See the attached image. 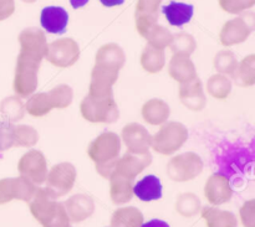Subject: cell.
<instances>
[{"instance_id": "cell-1", "label": "cell", "mask_w": 255, "mask_h": 227, "mask_svg": "<svg viewBox=\"0 0 255 227\" xmlns=\"http://www.w3.org/2000/svg\"><path fill=\"white\" fill-rule=\"evenodd\" d=\"M188 129L181 122H166L159 131L152 136L151 148L163 155H171L188 141Z\"/></svg>"}, {"instance_id": "cell-2", "label": "cell", "mask_w": 255, "mask_h": 227, "mask_svg": "<svg viewBox=\"0 0 255 227\" xmlns=\"http://www.w3.org/2000/svg\"><path fill=\"white\" fill-rule=\"evenodd\" d=\"M81 114L91 123H114L120 118V109L115 98H95L87 94L81 102Z\"/></svg>"}, {"instance_id": "cell-3", "label": "cell", "mask_w": 255, "mask_h": 227, "mask_svg": "<svg viewBox=\"0 0 255 227\" xmlns=\"http://www.w3.org/2000/svg\"><path fill=\"white\" fill-rule=\"evenodd\" d=\"M41 62L36 60L29 59L19 54L15 69L14 78V91L20 98H26L32 93H35L37 88V75Z\"/></svg>"}, {"instance_id": "cell-4", "label": "cell", "mask_w": 255, "mask_h": 227, "mask_svg": "<svg viewBox=\"0 0 255 227\" xmlns=\"http://www.w3.org/2000/svg\"><path fill=\"white\" fill-rule=\"evenodd\" d=\"M203 160L193 151L173 156L167 165V175L176 183H183L196 179L203 171Z\"/></svg>"}, {"instance_id": "cell-5", "label": "cell", "mask_w": 255, "mask_h": 227, "mask_svg": "<svg viewBox=\"0 0 255 227\" xmlns=\"http://www.w3.org/2000/svg\"><path fill=\"white\" fill-rule=\"evenodd\" d=\"M255 29V14L244 11L239 16L224 24L221 31V42L224 46H233L248 40Z\"/></svg>"}, {"instance_id": "cell-6", "label": "cell", "mask_w": 255, "mask_h": 227, "mask_svg": "<svg viewBox=\"0 0 255 227\" xmlns=\"http://www.w3.org/2000/svg\"><path fill=\"white\" fill-rule=\"evenodd\" d=\"M121 153V138L114 132H104L97 138H95L89 146L90 158L95 164L106 163V161L117 159Z\"/></svg>"}, {"instance_id": "cell-7", "label": "cell", "mask_w": 255, "mask_h": 227, "mask_svg": "<svg viewBox=\"0 0 255 227\" xmlns=\"http://www.w3.org/2000/svg\"><path fill=\"white\" fill-rule=\"evenodd\" d=\"M80 57V46L74 39L64 37L52 41L47 46L45 59L56 67H71L77 62Z\"/></svg>"}, {"instance_id": "cell-8", "label": "cell", "mask_w": 255, "mask_h": 227, "mask_svg": "<svg viewBox=\"0 0 255 227\" xmlns=\"http://www.w3.org/2000/svg\"><path fill=\"white\" fill-rule=\"evenodd\" d=\"M77 171L71 163H59L47 173L46 186L56 198L66 195L76 183Z\"/></svg>"}, {"instance_id": "cell-9", "label": "cell", "mask_w": 255, "mask_h": 227, "mask_svg": "<svg viewBox=\"0 0 255 227\" xmlns=\"http://www.w3.org/2000/svg\"><path fill=\"white\" fill-rule=\"evenodd\" d=\"M17 169H19L20 176L27 179L36 186L45 184L47 173H49L46 158L41 151H36V149L27 151L21 156Z\"/></svg>"}, {"instance_id": "cell-10", "label": "cell", "mask_w": 255, "mask_h": 227, "mask_svg": "<svg viewBox=\"0 0 255 227\" xmlns=\"http://www.w3.org/2000/svg\"><path fill=\"white\" fill-rule=\"evenodd\" d=\"M119 70L104 65H95L91 72L89 94L95 98H112L114 84L119 79Z\"/></svg>"}, {"instance_id": "cell-11", "label": "cell", "mask_w": 255, "mask_h": 227, "mask_svg": "<svg viewBox=\"0 0 255 227\" xmlns=\"http://www.w3.org/2000/svg\"><path fill=\"white\" fill-rule=\"evenodd\" d=\"M20 55L41 62L47 52L46 35L39 27H26L19 35Z\"/></svg>"}, {"instance_id": "cell-12", "label": "cell", "mask_w": 255, "mask_h": 227, "mask_svg": "<svg viewBox=\"0 0 255 227\" xmlns=\"http://www.w3.org/2000/svg\"><path fill=\"white\" fill-rule=\"evenodd\" d=\"M151 163L152 154L149 151H144V153L127 151L125 155L119 158L115 174H120V175L134 180L144 169L148 168Z\"/></svg>"}, {"instance_id": "cell-13", "label": "cell", "mask_w": 255, "mask_h": 227, "mask_svg": "<svg viewBox=\"0 0 255 227\" xmlns=\"http://www.w3.org/2000/svg\"><path fill=\"white\" fill-rule=\"evenodd\" d=\"M204 195L213 206H219L228 203L233 196L231 181L223 174H212L204 186Z\"/></svg>"}, {"instance_id": "cell-14", "label": "cell", "mask_w": 255, "mask_h": 227, "mask_svg": "<svg viewBox=\"0 0 255 227\" xmlns=\"http://www.w3.org/2000/svg\"><path fill=\"white\" fill-rule=\"evenodd\" d=\"M121 139L127 147V151L132 153H144L151 148L152 136L146 127L138 123H129L124 127Z\"/></svg>"}, {"instance_id": "cell-15", "label": "cell", "mask_w": 255, "mask_h": 227, "mask_svg": "<svg viewBox=\"0 0 255 227\" xmlns=\"http://www.w3.org/2000/svg\"><path fill=\"white\" fill-rule=\"evenodd\" d=\"M32 216L44 225L54 215L57 206V198L46 188H37L36 193L29 203Z\"/></svg>"}, {"instance_id": "cell-16", "label": "cell", "mask_w": 255, "mask_h": 227, "mask_svg": "<svg viewBox=\"0 0 255 227\" xmlns=\"http://www.w3.org/2000/svg\"><path fill=\"white\" fill-rule=\"evenodd\" d=\"M64 204L65 211L71 223H82L91 218L95 213V201L86 194H76L67 199Z\"/></svg>"}, {"instance_id": "cell-17", "label": "cell", "mask_w": 255, "mask_h": 227, "mask_svg": "<svg viewBox=\"0 0 255 227\" xmlns=\"http://www.w3.org/2000/svg\"><path fill=\"white\" fill-rule=\"evenodd\" d=\"M179 99L191 111H202L207 104V97L204 93L203 83L198 77L181 83L179 86Z\"/></svg>"}, {"instance_id": "cell-18", "label": "cell", "mask_w": 255, "mask_h": 227, "mask_svg": "<svg viewBox=\"0 0 255 227\" xmlns=\"http://www.w3.org/2000/svg\"><path fill=\"white\" fill-rule=\"evenodd\" d=\"M42 29L50 34H64L69 24V14L61 6H46L40 16Z\"/></svg>"}, {"instance_id": "cell-19", "label": "cell", "mask_w": 255, "mask_h": 227, "mask_svg": "<svg viewBox=\"0 0 255 227\" xmlns=\"http://www.w3.org/2000/svg\"><path fill=\"white\" fill-rule=\"evenodd\" d=\"M134 180L122 176L120 174H114L110 179V195L112 203L116 205H124L129 203L133 198Z\"/></svg>"}, {"instance_id": "cell-20", "label": "cell", "mask_w": 255, "mask_h": 227, "mask_svg": "<svg viewBox=\"0 0 255 227\" xmlns=\"http://www.w3.org/2000/svg\"><path fill=\"white\" fill-rule=\"evenodd\" d=\"M169 76L179 83H186L197 77V69L191 57L173 55L168 66Z\"/></svg>"}, {"instance_id": "cell-21", "label": "cell", "mask_w": 255, "mask_h": 227, "mask_svg": "<svg viewBox=\"0 0 255 227\" xmlns=\"http://www.w3.org/2000/svg\"><path fill=\"white\" fill-rule=\"evenodd\" d=\"M171 114V108L167 102L159 98H152L142 107V118L151 126H162Z\"/></svg>"}, {"instance_id": "cell-22", "label": "cell", "mask_w": 255, "mask_h": 227, "mask_svg": "<svg viewBox=\"0 0 255 227\" xmlns=\"http://www.w3.org/2000/svg\"><path fill=\"white\" fill-rule=\"evenodd\" d=\"M96 64L112 67L120 71L126 64V54L120 45L114 44V42L106 44L100 47L97 51Z\"/></svg>"}, {"instance_id": "cell-23", "label": "cell", "mask_w": 255, "mask_h": 227, "mask_svg": "<svg viewBox=\"0 0 255 227\" xmlns=\"http://www.w3.org/2000/svg\"><path fill=\"white\" fill-rule=\"evenodd\" d=\"M133 195L141 201H154L162 198V184L157 176L147 175L133 185Z\"/></svg>"}, {"instance_id": "cell-24", "label": "cell", "mask_w": 255, "mask_h": 227, "mask_svg": "<svg viewBox=\"0 0 255 227\" xmlns=\"http://www.w3.org/2000/svg\"><path fill=\"white\" fill-rule=\"evenodd\" d=\"M167 21L172 26L181 27L191 21L194 12V6L191 4H184V2L171 1L168 5L163 6L162 9Z\"/></svg>"}, {"instance_id": "cell-25", "label": "cell", "mask_w": 255, "mask_h": 227, "mask_svg": "<svg viewBox=\"0 0 255 227\" xmlns=\"http://www.w3.org/2000/svg\"><path fill=\"white\" fill-rule=\"evenodd\" d=\"M201 213L208 227H238L237 216L231 211L221 210L214 206H206L201 209Z\"/></svg>"}, {"instance_id": "cell-26", "label": "cell", "mask_w": 255, "mask_h": 227, "mask_svg": "<svg viewBox=\"0 0 255 227\" xmlns=\"http://www.w3.org/2000/svg\"><path fill=\"white\" fill-rule=\"evenodd\" d=\"M143 223L142 213L133 206L117 209L111 216V227H141Z\"/></svg>"}, {"instance_id": "cell-27", "label": "cell", "mask_w": 255, "mask_h": 227, "mask_svg": "<svg viewBox=\"0 0 255 227\" xmlns=\"http://www.w3.org/2000/svg\"><path fill=\"white\" fill-rule=\"evenodd\" d=\"M236 84L241 87H251L255 83V56L249 55L238 62L236 71L231 75Z\"/></svg>"}, {"instance_id": "cell-28", "label": "cell", "mask_w": 255, "mask_h": 227, "mask_svg": "<svg viewBox=\"0 0 255 227\" xmlns=\"http://www.w3.org/2000/svg\"><path fill=\"white\" fill-rule=\"evenodd\" d=\"M141 65L144 71L149 74H157L161 71L166 65V55L164 50L156 49L147 45L141 55Z\"/></svg>"}, {"instance_id": "cell-29", "label": "cell", "mask_w": 255, "mask_h": 227, "mask_svg": "<svg viewBox=\"0 0 255 227\" xmlns=\"http://www.w3.org/2000/svg\"><path fill=\"white\" fill-rule=\"evenodd\" d=\"M232 79L224 75H213L207 82V91L212 97L218 99H224L232 92Z\"/></svg>"}, {"instance_id": "cell-30", "label": "cell", "mask_w": 255, "mask_h": 227, "mask_svg": "<svg viewBox=\"0 0 255 227\" xmlns=\"http://www.w3.org/2000/svg\"><path fill=\"white\" fill-rule=\"evenodd\" d=\"M201 200L193 193H184L178 196L176 201V210L184 218H192L201 213Z\"/></svg>"}, {"instance_id": "cell-31", "label": "cell", "mask_w": 255, "mask_h": 227, "mask_svg": "<svg viewBox=\"0 0 255 227\" xmlns=\"http://www.w3.org/2000/svg\"><path fill=\"white\" fill-rule=\"evenodd\" d=\"M52 108L51 102H50L47 93H32L29 97L25 104V111L32 117H42L46 116Z\"/></svg>"}, {"instance_id": "cell-32", "label": "cell", "mask_w": 255, "mask_h": 227, "mask_svg": "<svg viewBox=\"0 0 255 227\" xmlns=\"http://www.w3.org/2000/svg\"><path fill=\"white\" fill-rule=\"evenodd\" d=\"M172 52L174 55H182V56L189 57L197 49V41L191 34L187 32H179V34L173 35L171 45Z\"/></svg>"}, {"instance_id": "cell-33", "label": "cell", "mask_w": 255, "mask_h": 227, "mask_svg": "<svg viewBox=\"0 0 255 227\" xmlns=\"http://www.w3.org/2000/svg\"><path fill=\"white\" fill-rule=\"evenodd\" d=\"M52 108L64 109L67 108L72 103L74 99V91L69 84H59L51 91L47 92Z\"/></svg>"}, {"instance_id": "cell-34", "label": "cell", "mask_w": 255, "mask_h": 227, "mask_svg": "<svg viewBox=\"0 0 255 227\" xmlns=\"http://www.w3.org/2000/svg\"><path fill=\"white\" fill-rule=\"evenodd\" d=\"M238 66V60L234 52L229 50L219 51L214 57V69L219 75H232Z\"/></svg>"}, {"instance_id": "cell-35", "label": "cell", "mask_w": 255, "mask_h": 227, "mask_svg": "<svg viewBox=\"0 0 255 227\" xmlns=\"http://www.w3.org/2000/svg\"><path fill=\"white\" fill-rule=\"evenodd\" d=\"M39 142V133L31 126H17L14 129V146L30 148Z\"/></svg>"}, {"instance_id": "cell-36", "label": "cell", "mask_w": 255, "mask_h": 227, "mask_svg": "<svg viewBox=\"0 0 255 227\" xmlns=\"http://www.w3.org/2000/svg\"><path fill=\"white\" fill-rule=\"evenodd\" d=\"M172 39H173V34L168 29H166V27L161 26L158 24L146 36V40L149 46L156 47V49L159 50H164L166 47H169Z\"/></svg>"}, {"instance_id": "cell-37", "label": "cell", "mask_w": 255, "mask_h": 227, "mask_svg": "<svg viewBox=\"0 0 255 227\" xmlns=\"http://www.w3.org/2000/svg\"><path fill=\"white\" fill-rule=\"evenodd\" d=\"M37 188L39 186H36L22 176L12 179V195H14V199H17V200L30 203L32 196L36 193Z\"/></svg>"}, {"instance_id": "cell-38", "label": "cell", "mask_w": 255, "mask_h": 227, "mask_svg": "<svg viewBox=\"0 0 255 227\" xmlns=\"http://www.w3.org/2000/svg\"><path fill=\"white\" fill-rule=\"evenodd\" d=\"M1 112L7 122L11 123V122L20 121L26 111H25V104L22 103L21 99L17 97H9L2 102Z\"/></svg>"}, {"instance_id": "cell-39", "label": "cell", "mask_w": 255, "mask_h": 227, "mask_svg": "<svg viewBox=\"0 0 255 227\" xmlns=\"http://www.w3.org/2000/svg\"><path fill=\"white\" fill-rule=\"evenodd\" d=\"M134 17H136L137 31L142 37L146 39L148 32L158 24L159 12H157V14H139V12H136Z\"/></svg>"}, {"instance_id": "cell-40", "label": "cell", "mask_w": 255, "mask_h": 227, "mask_svg": "<svg viewBox=\"0 0 255 227\" xmlns=\"http://www.w3.org/2000/svg\"><path fill=\"white\" fill-rule=\"evenodd\" d=\"M255 0H219V5L229 14L239 15L253 7Z\"/></svg>"}, {"instance_id": "cell-41", "label": "cell", "mask_w": 255, "mask_h": 227, "mask_svg": "<svg viewBox=\"0 0 255 227\" xmlns=\"http://www.w3.org/2000/svg\"><path fill=\"white\" fill-rule=\"evenodd\" d=\"M70 224H71V221H70L69 216H67L66 211H65L64 204L57 203L54 215L49 219V221H46L42 225V227H71Z\"/></svg>"}, {"instance_id": "cell-42", "label": "cell", "mask_w": 255, "mask_h": 227, "mask_svg": "<svg viewBox=\"0 0 255 227\" xmlns=\"http://www.w3.org/2000/svg\"><path fill=\"white\" fill-rule=\"evenodd\" d=\"M14 129L10 122L0 123V151H6L14 146Z\"/></svg>"}, {"instance_id": "cell-43", "label": "cell", "mask_w": 255, "mask_h": 227, "mask_svg": "<svg viewBox=\"0 0 255 227\" xmlns=\"http://www.w3.org/2000/svg\"><path fill=\"white\" fill-rule=\"evenodd\" d=\"M241 219L244 227H255V201L249 200L241 208Z\"/></svg>"}, {"instance_id": "cell-44", "label": "cell", "mask_w": 255, "mask_h": 227, "mask_svg": "<svg viewBox=\"0 0 255 227\" xmlns=\"http://www.w3.org/2000/svg\"><path fill=\"white\" fill-rule=\"evenodd\" d=\"M163 0H138L136 7V12L139 14H157L159 12V6H161Z\"/></svg>"}, {"instance_id": "cell-45", "label": "cell", "mask_w": 255, "mask_h": 227, "mask_svg": "<svg viewBox=\"0 0 255 227\" xmlns=\"http://www.w3.org/2000/svg\"><path fill=\"white\" fill-rule=\"evenodd\" d=\"M119 158L114 159V160L106 161V163L96 164L97 173H99L102 178L109 179L110 180V179H111V176L116 173V166H117V161H119Z\"/></svg>"}, {"instance_id": "cell-46", "label": "cell", "mask_w": 255, "mask_h": 227, "mask_svg": "<svg viewBox=\"0 0 255 227\" xmlns=\"http://www.w3.org/2000/svg\"><path fill=\"white\" fill-rule=\"evenodd\" d=\"M14 199L12 195V179L0 181V204H6Z\"/></svg>"}, {"instance_id": "cell-47", "label": "cell", "mask_w": 255, "mask_h": 227, "mask_svg": "<svg viewBox=\"0 0 255 227\" xmlns=\"http://www.w3.org/2000/svg\"><path fill=\"white\" fill-rule=\"evenodd\" d=\"M15 10L14 0H0V20L7 19Z\"/></svg>"}, {"instance_id": "cell-48", "label": "cell", "mask_w": 255, "mask_h": 227, "mask_svg": "<svg viewBox=\"0 0 255 227\" xmlns=\"http://www.w3.org/2000/svg\"><path fill=\"white\" fill-rule=\"evenodd\" d=\"M141 227H169L168 224L163 220H158V219H153V220H149L147 223L142 224Z\"/></svg>"}, {"instance_id": "cell-49", "label": "cell", "mask_w": 255, "mask_h": 227, "mask_svg": "<svg viewBox=\"0 0 255 227\" xmlns=\"http://www.w3.org/2000/svg\"><path fill=\"white\" fill-rule=\"evenodd\" d=\"M104 6L112 7V6H119V5H122L125 2V0H100Z\"/></svg>"}, {"instance_id": "cell-50", "label": "cell", "mask_w": 255, "mask_h": 227, "mask_svg": "<svg viewBox=\"0 0 255 227\" xmlns=\"http://www.w3.org/2000/svg\"><path fill=\"white\" fill-rule=\"evenodd\" d=\"M89 2V0H70V4L74 9H79V7L85 6Z\"/></svg>"}, {"instance_id": "cell-51", "label": "cell", "mask_w": 255, "mask_h": 227, "mask_svg": "<svg viewBox=\"0 0 255 227\" xmlns=\"http://www.w3.org/2000/svg\"><path fill=\"white\" fill-rule=\"evenodd\" d=\"M22 1H24V2H34V1H36V0H22Z\"/></svg>"}]
</instances>
